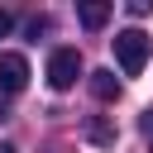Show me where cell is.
<instances>
[{"mask_svg":"<svg viewBox=\"0 0 153 153\" xmlns=\"http://www.w3.org/2000/svg\"><path fill=\"white\" fill-rule=\"evenodd\" d=\"M91 96H96V100H120V81H115V72H110V67L91 72Z\"/></svg>","mask_w":153,"mask_h":153,"instance_id":"cell-4","label":"cell"},{"mask_svg":"<svg viewBox=\"0 0 153 153\" xmlns=\"http://www.w3.org/2000/svg\"><path fill=\"white\" fill-rule=\"evenodd\" d=\"M0 153H14V143H0Z\"/></svg>","mask_w":153,"mask_h":153,"instance_id":"cell-9","label":"cell"},{"mask_svg":"<svg viewBox=\"0 0 153 153\" xmlns=\"http://www.w3.org/2000/svg\"><path fill=\"white\" fill-rule=\"evenodd\" d=\"M86 134H91V143H100V148H115V124H105V120H91V124H86Z\"/></svg>","mask_w":153,"mask_h":153,"instance_id":"cell-6","label":"cell"},{"mask_svg":"<svg viewBox=\"0 0 153 153\" xmlns=\"http://www.w3.org/2000/svg\"><path fill=\"white\" fill-rule=\"evenodd\" d=\"M76 76H81V53H76V48H57V53L48 57V86H53V91H72Z\"/></svg>","mask_w":153,"mask_h":153,"instance_id":"cell-2","label":"cell"},{"mask_svg":"<svg viewBox=\"0 0 153 153\" xmlns=\"http://www.w3.org/2000/svg\"><path fill=\"white\" fill-rule=\"evenodd\" d=\"M29 86V57L24 53H0V91L14 96Z\"/></svg>","mask_w":153,"mask_h":153,"instance_id":"cell-3","label":"cell"},{"mask_svg":"<svg viewBox=\"0 0 153 153\" xmlns=\"http://www.w3.org/2000/svg\"><path fill=\"white\" fill-rule=\"evenodd\" d=\"M139 129H143V134L153 139V110H143V120H139Z\"/></svg>","mask_w":153,"mask_h":153,"instance_id":"cell-7","label":"cell"},{"mask_svg":"<svg viewBox=\"0 0 153 153\" xmlns=\"http://www.w3.org/2000/svg\"><path fill=\"white\" fill-rule=\"evenodd\" d=\"M10 24H14V19H10V10H0V38L10 33Z\"/></svg>","mask_w":153,"mask_h":153,"instance_id":"cell-8","label":"cell"},{"mask_svg":"<svg viewBox=\"0 0 153 153\" xmlns=\"http://www.w3.org/2000/svg\"><path fill=\"white\" fill-rule=\"evenodd\" d=\"M148 53H153V38H148L143 29H124V33H115V62H120L124 76H139L143 62H148Z\"/></svg>","mask_w":153,"mask_h":153,"instance_id":"cell-1","label":"cell"},{"mask_svg":"<svg viewBox=\"0 0 153 153\" xmlns=\"http://www.w3.org/2000/svg\"><path fill=\"white\" fill-rule=\"evenodd\" d=\"M76 19H81L86 29H105V19H110V5H105V0H86V5H76Z\"/></svg>","mask_w":153,"mask_h":153,"instance_id":"cell-5","label":"cell"}]
</instances>
